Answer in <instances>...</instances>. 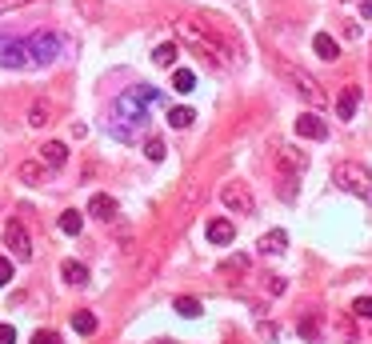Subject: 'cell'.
Listing matches in <instances>:
<instances>
[{"mask_svg": "<svg viewBox=\"0 0 372 344\" xmlns=\"http://www.w3.org/2000/svg\"><path fill=\"white\" fill-rule=\"evenodd\" d=\"M332 181L340 184L345 192L352 196H360V200H372V172L364 164H352V161H340L332 168Z\"/></svg>", "mask_w": 372, "mask_h": 344, "instance_id": "3957f363", "label": "cell"}, {"mask_svg": "<svg viewBox=\"0 0 372 344\" xmlns=\"http://www.w3.org/2000/svg\"><path fill=\"white\" fill-rule=\"evenodd\" d=\"M264 288H268V293H284V280H280V276H268V280H264Z\"/></svg>", "mask_w": 372, "mask_h": 344, "instance_id": "4dcf8cb0", "label": "cell"}, {"mask_svg": "<svg viewBox=\"0 0 372 344\" xmlns=\"http://www.w3.org/2000/svg\"><path fill=\"white\" fill-rule=\"evenodd\" d=\"M72 328H76L80 336H89V332H96V317H93V312H84V308H80V312L72 317Z\"/></svg>", "mask_w": 372, "mask_h": 344, "instance_id": "cb8c5ba5", "label": "cell"}, {"mask_svg": "<svg viewBox=\"0 0 372 344\" xmlns=\"http://www.w3.org/2000/svg\"><path fill=\"white\" fill-rule=\"evenodd\" d=\"M172 308H176L181 317H188V321H196V317H200V300H196V297H176Z\"/></svg>", "mask_w": 372, "mask_h": 344, "instance_id": "7402d4cb", "label": "cell"}, {"mask_svg": "<svg viewBox=\"0 0 372 344\" xmlns=\"http://www.w3.org/2000/svg\"><path fill=\"white\" fill-rule=\"evenodd\" d=\"M192 108H172V113H168V124H172V128H188V124H192Z\"/></svg>", "mask_w": 372, "mask_h": 344, "instance_id": "d4e9b609", "label": "cell"}, {"mask_svg": "<svg viewBox=\"0 0 372 344\" xmlns=\"http://www.w3.org/2000/svg\"><path fill=\"white\" fill-rule=\"evenodd\" d=\"M176 32H181V41H188L192 48H200V56L212 60V65H240L244 60V48L236 41L233 32H224L220 24H212L209 16H200V21H185L176 24Z\"/></svg>", "mask_w": 372, "mask_h": 344, "instance_id": "6da1fadb", "label": "cell"}, {"mask_svg": "<svg viewBox=\"0 0 372 344\" xmlns=\"http://www.w3.org/2000/svg\"><path fill=\"white\" fill-rule=\"evenodd\" d=\"M148 104H156V89H148V84H137V89L120 92L117 108H113V137L137 140V133L148 120Z\"/></svg>", "mask_w": 372, "mask_h": 344, "instance_id": "7a4b0ae2", "label": "cell"}, {"mask_svg": "<svg viewBox=\"0 0 372 344\" xmlns=\"http://www.w3.org/2000/svg\"><path fill=\"white\" fill-rule=\"evenodd\" d=\"M277 168L280 172H292V176H304V172H308V152L297 148V144H280L277 148Z\"/></svg>", "mask_w": 372, "mask_h": 344, "instance_id": "ba28073f", "label": "cell"}, {"mask_svg": "<svg viewBox=\"0 0 372 344\" xmlns=\"http://www.w3.org/2000/svg\"><path fill=\"white\" fill-rule=\"evenodd\" d=\"M224 344H240V341H224Z\"/></svg>", "mask_w": 372, "mask_h": 344, "instance_id": "e575fe53", "label": "cell"}, {"mask_svg": "<svg viewBox=\"0 0 372 344\" xmlns=\"http://www.w3.org/2000/svg\"><path fill=\"white\" fill-rule=\"evenodd\" d=\"M301 336H304V341H321V321H316V317H304V321H301Z\"/></svg>", "mask_w": 372, "mask_h": 344, "instance_id": "4316f807", "label": "cell"}, {"mask_svg": "<svg viewBox=\"0 0 372 344\" xmlns=\"http://www.w3.org/2000/svg\"><path fill=\"white\" fill-rule=\"evenodd\" d=\"M352 312H356L360 321H372V297H360L356 304H352Z\"/></svg>", "mask_w": 372, "mask_h": 344, "instance_id": "83f0119b", "label": "cell"}, {"mask_svg": "<svg viewBox=\"0 0 372 344\" xmlns=\"http://www.w3.org/2000/svg\"><path fill=\"white\" fill-rule=\"evenodd\" d=\"M360 12H364V16L372 21V0H364V4H360Z\"/></svg>", "mask_w": 372, "mask_h": 344, "instance_id": "836d02e7", "label": "cell"}, {"mask_svg": "<svg viewBox=\"0 0 372 344\" xmlns=\"http://www.w3.org/2000/svg\"><path fill=\"white\" fill-rule=\"evenodd\" d=\"M28 41L16 36H0V69H28Z\"/></svg>", "mask_w": 372, "mask_h": 344, "instance_id": "52a82bcc", "label": "cell"}, {"mask_svg": "<svg viewBox=\"0 0 372 344\" xmlns=\"http://www.w3.org/2000/svg\"><path fill=\"white\" fill-rule=\"evenodd\" d=\"M45 168H48L45 161H24L21 168H16V176H21L24 184H45V176H48Z\"/></svg>", "mask_w": 372, "mask_h": 344, "instance_id": "5bb4252c", "label": "cell"}, {"mask_svg": "<svg viewBox=\"0 0 372 344\" xmlns=\"http://www.w3.org/2000/svg\"><path fill=\"white\" fill-rule=\"evenodd\" d=\"M233 236H236L233 220H224V216L209 220V240H212V244H233Z\"/></svg>", "mask_w": 372, "mask_h": 344, "instance_id": "7c38bea8", "label": "cell"}, {"mask_svg": "<svg viewBox=\"0 0 372 344\" xmlns=\"http://www.w3.org/2000/svg\"><path fill=\"white\" fill-rule=\"evenodd\" d=\"M21 4H32V0H0V12H8V8H21Z\"/></svg>", "mask_w": 372, "mask_h": 344, "instance_id": "d6a6232c", "label": "cell"}, {"mask_svg": "<svg viewBox=\"0 0 372 344\" xmlns=\"http://www.w3.org/2000/svg\"><path fill=\"white\" fill-rule=\"evenodd\" d=\"M297 133H301V137H308V140H325L328 137V124L325 120H321V116H301V120H297Z\"/></svg>", "mask_w": 372, "mask_h": 344, "instance_id": "30bf717a", "label": "cell"}, {"mask_svg": "<svg viewBox=\"0 0 372 344\" xmlns=\"http://www.w3.org/2000/svg\"><path fill=\"white\" fill-rule=\"evenodd\" d=\"M356 104H360V92H356V89H345V92H340V100H336V113H340V120H352V116H356Z\"/></svg>", "mask_w": 372, "mask_h": 344, "instance_id": "2e32d148", "label": "cell"}, {"mask_svg": "<svg viewBox=\"0 0 372 344\" xmlns=\"http://www.w3.org/2000/svg\"><path fill=\"white\" fill-rule=\"evenodd\" d=\"M284 244H288V236L284 232H264L260 236V256H277V253H284Z\"/></svg>", "mask_w": 372, "mask_h": 344, "instance_id": "9a60e30c", "label": "cell"}, {"mask_svg": "<svg viewBox=\"0 0 372 344\" xmlns=\"http://www.w3.org/2000/svg\"><path fill=\"white\" fill-rule=\"evenodd\" d=\"M60 36L56 32H36V36H28V60L32 65H52L56 56H60Z\"/></svg>", "mask_w": 372, "mask_h": 344, "instance_id": "5b68a950", "label": "cell"}, {"mask_svg": "<svg viewBox=\"0 0 372 344\" xmlns=\"http://www.w3.org/2000/svg\"><path fill=\"white\" fill-rule=\"evenodd\" d=\"M89 212H93L96 220H113V216H117V200H113L108 192H96L93 200H89Z\"/></svg>", "mask_w": 372, "mask_h": 344, "instance_id": "8fae6325", "label": "cell"}, {"mask_svg": "<svg viewBox=\"0 0 372 344\" xmlns=\"http://www.w3.org/2000/svg\"><path fill=\"white\" fill-rule=\"evenodd\" d=\"M172 89H176V92H192V89H196V72H192V69H176V72H172Z\"/></svg>", "mask_w": 372, "mask_h": 344, "instance_id": "44dd1931", "label": "cell"}, {"mask_svg": "<svg viewBox=\"0 0 372 344\" xmlns=\"http://www.w3.org/2000/svg\"><path fill=\"white\" fill-rule=\"evenodd\" d=\"M4 244H8V253L16 256V260H32V240H28V232H24L21 220H8V229H4Z\"/></svg>", "mask_w": 372, "mask_h": 344, "instance_id": "9c48e42d", "label": "cell"}, {"mask_svg": "<svg viewBox=\"0 0 372 344\" xmlns=\"http://www.w3.org/2000/svg\"><path fill=\"white\" fill-rule=\"evenodd\" d=\"M48 120H52V104H48V100H36V104L28 108V124H32V128H45Z\"/></svg>", "mask_w": 372, "mask_h": 344, "instance_id": "ac0fdd59", "label": "cell"}, {"mask_svg": "<svg viewBox=\"0 0 372 344\" xmlns=\"http://www.w3.org/2000/svg\"><path fill=\"white\" fill-rule=\"evenodd\" d=\"M8 280H12V260H8V256H0V288H4Z\"/></svg>", "mask_w": 372, "mask_h": 344, "instance_id": "f1b7e54d", "label": "cell"}, {"mask_svg": "<svg viewBox=\"0 0 372 344\" xmlns=\"http://www.w3.org/2000/svg\"><path fill=\"white\" fill-rule=\"evenodd\" d=\"M32 344H60V336H56V332H45V328H40V332L32 336Z\"/></svg>", "mask_w": 372, "mask_h": 344, "instance_id": "f546056e", "label": "cell"}, {"mask_svg": "<svg viewBox=\"0 0 372 344\" xmlns=\"http://www.w3.org/2000/svg\"><path fill=\"white\" fill-rule=\"evenodd\" d=\"M176 52H181V48L172 45V41H164V45H156V52H152V60H156L161 69H172V65H176Z\"/></svg>", "mask_w": 372, "mask_h": 344, "instance_id": "ffe728a7", "label": "cell"}, {"mask_svg": "<svg viewBox=\"0 0 372 344\" xmlns=\"http://www.w3.org/2000/svg\"><path fill=\"white\" fill-rule=\"evenodd\" d=\"M60 276H65L69 284H84V280H89V268H84L80 260H65V264H60Z\"/></svg>", "mask_w": 372, "mask_h": 344, "instance_id": "d6986e66", "label": "cell"}, {"mask_svg": "<svg viewBox=\"0 0 372 344\" xmlns=\"http://www.w3.org/2000/svg\"><path fill=\"white\" fill-rule=\"evenodd\" d=\"M40 161H45L48 168H60V164L69 161V144H60V140H48L45 148H40Z\"/></svg>", "mask_w": 372, "mask_h": 344, "instance_id": "4fadbf2b", "label": "cell"}, {"mask_svg": "<svg viewBox=\"0 0 372 344\" xmlns=\"http://www.w3.org/2000/svg\"><path fill=\"white\" fill-rule=\"evenodd\" d=\"M277 69L284 72L288 80H292V89L301 92V96L308 100V104H312V108H325V89H321V80H316V76H308V72H301L297 65H288V60H280Z\"/></svg>", "mask_w": 372, "mask_h": 344, "instance_id": "277c9868", "label": "cell"}, {"mask_svg": "<svg viewBox=\"0 0 372 344\" xmlns=\"http://www.w3.org/2000/svg\"><path fill=\"white\" fill-rule=\"evenodd\" d=\"M220 200H224V208H233V212H253V208H256L253 188H248L244 181H224V188H220Z\"/></svg>", "mask_w": 372, "mask_h": 344, "instance_id": "8992f818", "label": "cell"}, {"mask_svg": "<svg viewBox=\"0 0 372 344\" xmlns=\"http://www.w3.org/2000/svg\"><path fill=\"white\" fill-rule=\"evenodd\" d=\"M144 157H148V161H164V140L148 137V140H144Z\"/></svg>", "mask_w": 372, "mask_h": 344, "instance_id": "484cf974", "label": "cell"}, {"mask_svg": "<svg viewBox=\"0 0 372 344\" xmlns=\"http://www.w3.org/2000/svg\"><path fill=\"white\" fill-rule=\"evenodd\" d=\"M161 344H168V341H161Z\"/></svg>", "mask_w": 372, "mask_h": 344, "instance_id": "d590c367", "label": "cell"}, {"mask_svg": "<svg viewBox=\"0 0 372 344\" xmlns=\"http://www.w3.org/2000/svg\"><path fill=\"white\" fill-rule=\"evenodd\" d=\"M16 341V332H12V324H0V344H12Z\"/></svg>", "mask_w": 372, "mask_h": 344, "instance_id": "1f68e13d", "label": "cell"}, {"mask_svg": "<svg viewBox=\"0 0 372 344\" xmlns=\"http://www.w3.org/2000/svg\"><path fill=\"white\" fill-rule=\"evenodd\" d=\"M312 48H316V56H321V60H336V56H340V48H336V41H332L328 32H316Z\"/></svg>", "mask_w": 372, "mask_h": 344, "instance_id": "e0dca14e", "label": "cell"}, {"mask_svg": "<svg viewBox=\"0 0 372 344\" xmlns=\"http://www.w3.org/2000/svg\"><path fill=\"white\" fill-rule=\"evenodd\" d=\"M80 229H84V216H80V212H60V232H65V236H76Z\"/></svg>", "mask_w": 372, "mask_h": 344, "instance_id": "603a6c76", "label": "cell"}]
</instances>
